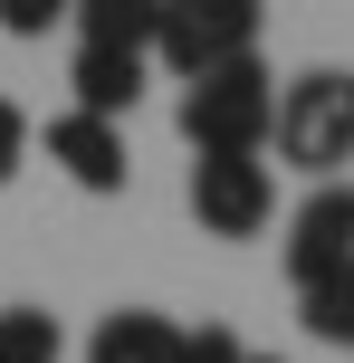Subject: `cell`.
<instances>
[{
  "mask_svg": "<svg viewBox=\"0 0 354 363\" xmlns=\"http://www.w3.org/2000/svg\"><path fill=\"white\" fill-rule=\"evenodd\" d=\"M278 163L287 172H306V182H326V172H345L354 163V67H306V77H287L278 86Z\"/></svg>",
  "mask_w": 354,
  "mask_h": 363,
  "instance_id": "cell-1",
  "label": "cell"
},
{
  "mask_svg": "<svg viewBox=\"0 0 354 363\" xmlns=\"http://www.w3.org/2000/svg\"><path fill=\"white\" fill-rule=\"evenodd\" d=\"M182 134H192V153H268V134H278V77L259 57H230V67L192 77L182 86Z\"/></svg>",
  "mask_w": 354,
  "mask_h": 363,
  "instance_id": "cell-2",
  "label": "cell"
},
{
  "mask_svg": "<svg viewBox=\"0 0 354 363\" xmlns=\"http://www.w3.org/2000/svg\"><path fill=\"white\" fill-rule=\"evenodd\" d=\"M259 0H163V29H153V57H163L172 77H211L230 67V57H259Z\"/></svg>",
  "mask_w": 354,
  "mask_h": 363,
  "instance_id": "cell-3",
  "label": "cell"
},
{
  "mask_svg": "<svg viewBox=\"0 0 354 363\" xmlns=\"http://www.w3.org/2000/svg\"><path fill=\"white\" fill-rule=\"evenodd\" d=\"M268 211H278V172L259 153H201L192 163V220L211 239H259Z\"/></svg>",
  "mask_w": 354,
  "mask_h": 363,
  "instance_id": "cell-4",
  "label": "cell"
},
{
  "mask_svg": "<svg viewBox=\"0 0 354 363\" xmlns=\"http://www.w3.org/2000/svg\"><path fill=\"white\" fill-rule=\"evenodd\" d=\"M48 163L57 172H67L77 182V191H96V201H106V191H125V182H134V153H125V125H106V115H48Z\"/></svg>",
  "mask_w": 354,
  "mask_h": 363,
  "instance_id": "cell-5",
  "label": "cell"
},
{
  "mask_svg": "<svg viewBox=\"0 0 354 363\" xmlns=\"http://www.w3.org/2000/svg\"><path fill=\"white\" fill-rule=\"evenodd\" d=\"M345 258H354V191L326 182V191H306L297 220H287V277H297V287H316V277H336Z\"/></svg>",
  "mask_w": 354,
  "mask_h": 363,
  "instance_id": "cell-6",
  "label": "cell"
},
{
  "mask_svg": "<svg viewBox=\"0 0 354 363\" xmlns=\"http://www.w3.org/2000/svg\"><path fill=\"white\" fill-rule=\"evenodd\" d=\"M67 86H77V115L125 125L134 96H144V57H134V48H77V57H67Z\"/></svg>",
  "mask_w": 354,
  "mask_h": 363,
  "instance_id": "cell-7",
  "label": "cell"
},
{
  "mask_svg": "<svg viewBox=\"0 0 354 363\" xmlns=\"http://www.w3.org/2000/svg\"><path fill=\"white\" fill-rule=\"evenodd\" d=\"M172 354H182V325L153 315V306H115L87 335V363H172Z\"/></svg>",
  "mask_w": 354,
  "mask_h": 363,
  "instance_id": "cell-8",
  "label": "cell"
},
{
  "mask_svg": "<svg viewBox=\"0 0 354 363\" xmlns=\"http://www.w3.org/2000/svg\"><path fill=\"white\" fill-rule=\"evenodd\" d=\"M67 29H77V48H134V57H153L163 0H77Z\"/></svg>",
  "mask_w": 354,
  "mask_h": 363,
  "instance_id": "cell-9",
  "label": "cell"
},
{
  "mask_svg": "<svg viewBox=\"0 0 354 363\" xmlns=\"http://www.w3.org/2000/svg\"><path fill=\"white\" fill-rule=\"evenodd\" d=\"M297 315H306L316 345H345L354 354V258H345L336 277H316V287H297Z\"/></svg>",
  "mask_w": 354,
  "mask_h": 363,
  "instance_id": "cell-10",
  "label": "cell"
},
{
  "mask_svg": "<svg viewBox=\"0 0 354 363\" xmlns=\"http://www.w3.org/2000/svg\"><path fill=\"white\" fill-rule=\"evenodd\" d=\"M67 335H57L48 306H0V363H57Z\"/></svg>",
  "mask_w": 354,
  "mask_h": 363,
  "instance_id": "cell-11",
  "label": "cell"
},
{
  "mask_svg": "<svg viewBox=\"0 0 354 363\" xmlns=\"http://www.w3.org/2000/svg\"><path fill=\"white\" fill-rule=\"evenodd\" d=\"M67 10H77V0H0V29H10V38H48Z\"/></svg>",
  "mask_w": 354,
  "mask_h": 363,
  "instance_id": "cell-12",
  "label": "cell"
},
{
  "mask_svg": "<svg viewBox=\"0 0 354 363\" xmlns=\"http://www.w3.org/2000/svg\"><path fill=\"white\" fill-rule=\"evenodd\" d=\"M172 363H249V345H240L230 325H192V335H182V354H172Z\"/></svg>",
  "mask_w": 354,
  "mask_h": 363,
  "instance_id": "cell-13",
  "label": "cell"
},
{
  "mask_svg": "<svg viewBox=\"0 0 354 363\" xmlns=\"http://www.w3.org/2000/svg\"><path fill=\"white\" fill-rule=\"evenodd\" d=\"M29 134H38V125H29V115L10 106V96H0V182H10L19 163H29Z\"/></svg>",
  "mask_w": 354,
  "mask_h": 363,
  "instance_id": "cell-14",
  "label": "cell"
},
{
  "mask_svg": "<svg viewBox=\"0 0 354 363\" xmlns=\"http://www.w3.org/2000/svg\"><path fill=\"white\" fill-rule=\"evenodd\" d=\"M249 363H278V354H249Z\"/></svg>",
  "mask_w": 354,
  "mask_h": 363,
  "instance_id": "cell-15",
  "label": "cell"
}]
</instances>
